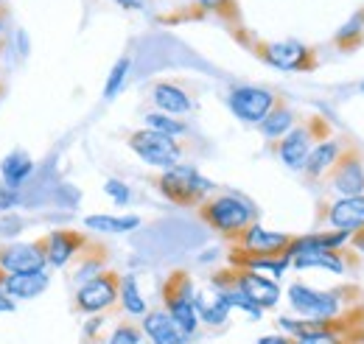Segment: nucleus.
<instances>
[{
    "mask_svg": "<svg viewBox=\"0 0 364 344\" xmlns=\"http://www.w3.org/2000/svg\"><path fill=\"white\" fill-rule=\"evenodd\" d=\"M196 210H199V218H202L210 230L222 232L230 241H235V238H238L250 224H255V218H258V210H255L247 199H241V196H235V193L208 196Z\"/></svg>",
    "mask_w": 364,
    "mask_h": 344,
    "instance_id": "nucleus-1",
    "label": "nucleus"
},
{
    "mask_svg": "<svg viewBox=\"0 0 364 344\" xmlns=\"http://www.w3.org/2000/svg\"><path fill=\"white\" fill-rule=\"evenodd\" d=\"M157 190L177 208H199L213 193V182L205 179L196 168L177 163L157 179Z\"/></svg>",
    "mask_w": 364,
    "mask_h": 344,
    "instance_id": "nucleus-2",
    "label": "nucleus"
},
{
    "mask_svg": "<svg viewBox=\"0 0 364 344\" xmlns=\"http://www.w3.org/2000/svg\"><path fill=\"white\" fill-rule=\"evenodd\" d=\"M193 300H196V289H193L191 274L188 272H171L168 280L163 283V302H166L168 316L177 322V328L188 339L196 333V325H199Z\"/></svg>",
    "mask_w": 364,
    "mask_h": 344,
    "instance_id": "nucleus-3",
    "label": "nucleus"
},
{
    "mask_svg": "<svg viewBox=\"0 0 364 344\" xmlns=\"http://www.w3.org/2000/svg\"><path fill=\"white\" fill-rule=\"evenodd\" d=\"M129 149L135 151L137 157L146 163V166H154V168H171L177 166L182 157V146L177 137L171 134H163V131H154V129H140L129 134Z\"/></svg>",
    "mask_w": 364,
    "mask_h": 344,
    "instance_id": "nucleus-4",
    "label": "nucleus"
},
{
    "mask_svg": "<svg viewBox=\"0 0 364 344\" xmlns=\"http://www.w3.org/2000/svg\"><path fill=\"white\" fill-rule=\"evenodd\" d=\"M289 302L291 308L300 313V319H317V322H328L336 319L345 308V289L336 291H314L303 283H294L289 289Z\"/></svg>",
    "mask_w": 364,
    "mask_h": 344,
    "instance_id": "nucleus-5",
    "label": "nucleus"
},
{
    "mask_svg": "<svg viewBox=\"0 0 364 344\" xmlns=\"http://www.w3.org/2000/svg\"><path fill=\"white\" fill-rule=\"evenodd\" d=\"M118 291H121V274L112 269L98 272L95 277L85 280L76 291V308L82 313H101L109 311L118 302Z\"/></svg>",
    "mask_w": 364,
    "mask_h": 344,
    "instance_id": "nucleus-6",
    "label": "nucleus"
},
{
    "mask_svg": "<svg viewBox=\"0 0 364 344\" xmlns=\"http://www.w3.org/2000/svg\"><path fill=\"white\" fill-rule=\"evenodd\" d=\"M252 50L277 70H314L319 62L317 50L303 43H258Z\"/></svg>",
    "mask_w": 364,
    "mask_h": 344,
    "instance_id": "nucleus-7",
    "label": "nucleus"
},
{
    "mask_svg": "<svg viewBox=\"0 0 364 344\" xmlns=\"http://www.w3.org/2000/svg\"><path fill=\"white\" fill-rule=\"evenodd\" d=\"M331 188L339 196H356L364 193V157L356 146H350L348 140L342 143V151L336 157V163L331 166Z\"/></svg>",
    "mask_w": 364,
    "mask_h": 344,
    "instance_id": "nucleus-8",
    "label": "nucleus"
},
{
    "mask_svg": "<svg viewBox=\"0 0 364 344\" xmlns=\"http://www.w3.org/2000/svg\"><path fill=\"white\" fill-rule=\"evenodd\" d=\"M277 98L280 95H274L272 90H264V87H232L228 104L235 112V118H241L244 124H261L267 112L277 104Z\"/></svg>",
    "mask_w": 364,
    "mask_h": 344,
    "instance_id": "nucleus-9",
    "label": "nucleus"
},
{
    "mask_svg": "<svg viewBox=\"0 0 364 344\" xmlns=\"http://www.w3.org/2000/svg\"><path fill=\"white\" fill-rule=\"evenodd\" d=\"M230 286H238L247 297H252L261 308H272L274 302L280 300V289H277L274 280L264 277L261 272L244 269V266H232L230 269Z\"/></svg>",
    "mask_w": 364,
    "mask_h": 344,
    "instance_id": "nucleus-10",
    "label": "nucleus"
},
{
    "mask_svg": "<svg viewBox=\"0 0 364 344\" xmlns=\"http://www.w3.org/2000/svg\"><path fill=\"white\" fill-rule=\"evenodd\" d=\"M48 260L43 244H9L0 247V269L6 274H26V272H46Z\"/></svg>",
    "mask_w": 364,
    "mask_h": 344,
    "instance_id": "nucleus-11",
    "label": "nucleus"
},
{
    "mask_svg": "<svg viewBox=\"0 0 364 344\" xmlns=\"http://www.w3.org/2000/svg\"><path fill=\"white\" fill-rule=\"evenodd\" d=\"M294 235H286V232H269L264 230L261 224H250L238 238H235V249L238 252H247V255H283L289 241Z\"/></svg>",
    "mask_w": 364,
    "mask_h": 344,
    "instance_id": "nucleus-12",
    "label": "nucleus"
},
{
    "mask_svg": "<svg viewBox=\"0 0 364 344\" xmlns=\"http://www.w3.org/2000/svg\"><path fill=\"white\" fill-rule=\"evenodd\" d=\"M43 249H46L48 266H65L76 258L79 252L87 249V238L79 232V230H53L46 241H40Z\"/></svg>",
    "mask_w": 364,
    "mask_h": 344,
    "instance_id": "nucleus-13",
    "label": "nucleus"
},
{
    "mask_svg": "<svg viewBox=\"0 0 364 344\" xmlns=\"http://www.w3.org/2000/svg\"><path fill=\"white\" fill-rule=\"evenodd\" d=\"M325 221L331 230H342V232H356L364 227V193L356 196H339L336 202L328 205Z\"/></svg>",
    "mask_w": 364,
    "mask_h": 344,
    "instance_id": "nucleus-14",
    "label": "nucleus"
},
{
    "mask_svg": "<svg viewBox=\"0 0 364 344\" xmlns=\"http://www.w3.org/2000/svg\"><path fill=\"white\" fill-rule=\"evenodd\" d=\"M311 140H314V137H311L309 124L294 127V129L286 131V134L280 137V143H277V154H280L283 166H286V168H291V171H300V168L306 166V160H309Z\"/></svg>",
    "mask_w": 364,
    "mask_h": 344,
    "instance_id": "nucleus-15",
    "label": "nucleus"
},
{
    "mask_svg": "<svg viewBox=\"0 0 364 344\" xmlns=\"http://www.w3.org/2000/svg\"><path fill=\"white\" fill-rule=\"evenodd\" d=\"M143 336H149L151 344H185L188 336L177 328V322L168 316V311H146L143 313Z\"/></svg>",
    "mask_w": 364,
    "mask_h": 344,
    "instance_id": "nucleus-16",
    "label": "nucleus"
},
{
    "mask_svg": "<svg viewBox=\"0 0 364 344\" xmlns=\"http://www.w3.org/2000/svg\"><path fill=\"white\" fill-rule=\"evenodd\" d=\"M50 277L48 272H26V274H6L0 289L11 297V300H34L48 289Z\"/></svg>",
    "mask_w": 364,
    "mask_h": 344,
    "instance_id": "nucleus-17",
    "label": "nucleus"
},
{
    "mask_svg": "<svg viewBox=\"0 0 364 344\" xmlns=\"http://www.w3.org/2000/svg\"><path fill=\"white\" fill-rule=\"evenodd\" d=\"M151 98H154L157 109H163L166 115H174V118L191 112V107H193L191 95L180 85H174V82H157V85L151 87Z\"/></svg>",
    "mask_w": 364,
    "mask_h": 344,
    "instance_id": "nucleus-18",
    "label": "nucleus"
},
{
    "mask_svg": "<svg viewBox=\"0 0 364 344\" xmlns=\"http://www.w3.org/2000/svg\"><path fill=\"white\" fill-rule=\"evenodd\" d=\"M339 151H342V143L339 140H333V137H328V140H319L317 146L309 151V160H306V173L311 176V179H319L322 173L331 171V166L336 163V157H339Z\"/></svg>",
    "mask_w": 364,
    "mask_h": 344,
    "instance_id": "nucleus-19",
    "label": "nucleus"
},
{
    "mask_svg": "<svg viewBox=\"0 0 364 344\" xmlns=\"http://www.w3.org/2000/svg\"><path fill=\"white\" fill-rule=\"evenodd\" d=\"M294 269H325V272H333V274H342L348 269V255L345 249H336V252H306V255H294L291 258Z\"/></svg>",
    "mask_w": 364,
    "mask_h": 344,
    "instance_id": "nucleus-20",
    "label": "nucleus"
},
{
    "mask_svg": "<svg viewBox=\"0 0 364 344\" xmlns=\"http://www.w3.org/2000/svg\"><path fill=\"white\" fill-rule=\"evenodd\" d=\"M258 127H261V134L267 140H277V137H283L286 131L294 127V109L283 98H277V104L267 112V118Z\"/></svg>",
    "mask_w": 364,
    "mask_h": 344,
    "instance_id": "nucleus-21",
    "label": "nucleus"
},
{
    "mask_svg": "<svg viewBox=\"0 0 364 344\" xmlns=\"http://www.w3.org/2000/svg\"><path fill=\"white\" fill-rule=\"evenodd\" d=\"M193 305H196V316H199L205 325H213V328L225 325V319H228V313H230V305L225 302V297H222L219 291L213 294V300H208L202 291H196Z\"/></svg>",
    "mask_w": 364,
    "mask_h": 344,
    "instance_id": "nucleus-22",
    "label": "nucleus"
},
{
    "mask_svg": "<svg viewBox=\"0 0 364 344\" xmlns=\"http://www.w3.org/2000/svg\"><path fill=\"white\" fill-rule=\"evenodd\" d=\"M34 171V163H31V157H26L23 151H14V154H9L3 163H0V173H3V182H6V188H20L28 176Z\"/></svg>",
    "mask_w": 364,
    "mask_h": 344,
    "instance_id": "nucleus-23",
    "label": "nucleus"
},
{
    "mask_svg": "<svg viewBox=\"0 0 364 344\" xmlns=\"http://www.w3.org/2000/svg\"><path fill=\"white\" fill-rule=\"evenodd\" d=\"M85 224L90 230H98V232H112V235H121V232H132L140 227V218L137 215H87Z\"/></svg>",
    "mask_w": 364,
    "mask_h": 344,
    "instance_id": "nucleus-24",
    "label": "nucleus"
},
{
    "mask_svg": "<svg viewBox=\"0 0 364 344\" xmlns=\"http://www.w3.org/2000/svg\"><path fill=\"white\" fill-rule=\"evenodd\" d=\"M362 43H364V9H359V11L336 31L333 45H336L339 50H356V48H362Z\"/></svg>",
    "mask_w": 364,
    "mask_h": 344,
    "instance_id": "nucleus-25",
    "label": "nucleus"
},
{
    "mask_svg": "<svg viewBox=\"0 0 364 344\" xmlns=\"http://www.w3.org/2000/svg\"><path fill=\"white\" fill-rule=\"evenodd\" d=\"M118 300H121V308L129 313V316H143L146 313V300L137 289L135 274H124L121 277V291H118Z\"/></svg>",
    "mask_w": 364,
    "mask_h": 344,
    "instance_id": "nucleus-26",
    "label": "nucleus"
},
{
    "mask_svg": "<svg viewBox=\"0 0 364 344\" xmlns=\"http://www.w3.org/2000/svg\"><path fill=\"white\" fill-rule=\"evenodd\" d=\"M146 127L154 131H163V134H171V137H177V140L188 134L185 121L174 118V115H166V112H149V115H146Z\"/></svg>",
    "mask_w": 364,
    "mask_h": 344,
    "instance_id": "nucleus-27",
    "label": "nucleus"
},
{
    "mask_svg": "<svg viewBox=\"0 0 364 344\" xmlns=\"http://www.w3.org/2000/svg\"><path fill=\"white\" fill-rule=\"evenodd\" d=\"M216 291L225 297V302H228L230 308H241V311H247L252 319H261V311H264V308L252 300V297H247L238 286H225V289H216Z\"/></svg>",
    "mask_w": 364,
    "mask_h": 344,
    "instance_id": "nucleus-28",
    "label": "nucleus"
},
{
    "mask_svg": "<svg viewBox=\"0 0 364 344\" xmlns=\"http://www.w3.org/2000/svg\"><path fill=\"white\" fill-rule=\"evenodd\" d=\"M129 68H132V59H129V56H124V59L115 62V68L109 70L107 85H104V98H107V101L115 98V95L124 90V82H127V76H129Z\"/></svg>",
    "mask_w": 364,
    "mask_h": 344,
    "instance_id": "nucleus-29",
    "label": "nucleus"
},
{
    "mask_svg": "<svg viewBox=\"0 0 364 344\" xmlns=\"http://www.w3.org/2000/svg\"><path fill=\"white\" fill-rule=\"evenodd\" d=\"M143 342V328H137L135 322H121L112 336L107 339V344H140Z\"/></svg>",
    "mask_w": 364,
    "mask_h": 344,
    "instance_id": "nucleus-30",
    "label": "nucleus"
},
{
    "mask_svg": "<svg viewBox=\"0 0 364 344\" xmlns=\"http://www.w3.org/2000/svg\"><path fill=\"white\" fill-rule=\"evenodd\" d=\"M196 9H199V11H213V14H219L222 20H235V17H238L235 0H196Z\"/></svg>",
    "mask_w": 364,
    "mask_h": 344,
    "instance_id": "nucleus-31",
    "label": "nucleus"
},
{
    "mask_svg": "<svg viewBox=\"0 0 364 344\" xmlns=\"http://www.w3.org/2000/svg\"><path fill=\"white\" fill-rule=\"evenodd\" d=\"M104 193H107L115 205H129V202H132V190H129L121 179H107V182H104Z\"/></svg>",
    "mask_w": 364,
    "mask_h": 344,
    "instance_id": "nucleus-32",
    "label": "nucleus"
},
{
    "mask_svg": "<svg viewBox=\"0 0 364 344\" xmlns=\"http://www.w3.org/2000/svg\"><path fill=\"white\" fill-rule=\"evenodd\" d=\"M20 202V188H3L0 190V210H9Z\"/></svg>",
    "mask_w": 364,
    "mask_h": 344,
    "instance_id": "nucleus-33",
    "label": "nucleus"
},
{
    "mask_svg": "<svg viewBox=\"0 0 364 344\" xmlns=\"http://www.w3.org/2000/svg\"><path fill=\"white\" fill-rule=\"evenodd\" d=\"M9 311H14V300L0 289V313H9Z\"/></svg>",
    "mask_w": 364,
    "mask_h": 344,
    "instance_id": "nucleus-34",
    "label": "nucleus"
},
{
    "mask_svg": "<svg viewBox=\"0 0 364 344\" xmlns=\"http://www.w3.org/2000/svg\"><path fill=\"white\" fill-rule=\"evenodd\" d=\"M350 244L356 247V252H364V227L356 230V232H350Z\"/></svg>",
    "mask_w": 364,
    "mask_h": 344,
    "instance_id": "nucleus-35",
    "label": "nucleus"
},
{
    "mask_svg": "<svg viewBox=\"0 0 364 344\" xmlns=\"http://www.w3.org/2000/svg\"><path fill=\"white\" fill-rule=\"evenodd\" d=\"M258 344H294L291 336H264Z\"/></svg>",
    "mask_w": 364,
    "mask_h": 344,
    "instance_id": "nucleus-36",
    "label": "nucleus"
},
{
    "mask_svg": "<svg viewBox=\"0 0 364 344\" xmlns=\"http://www.w3.org/2000/svg\"><path fill=\"white\" fill-rule=\"evenodd\" d=\"M124 9H143L146 6V0H118Z\"/></svg>",
    "mask_w": 364,
    "mask_h": 344,
    "instance_id": "nucleus-37",
    "label": "nucleus"
},
{
    "mask_svg": "<svg viewBox=\"0 0 364 344\" xmlns=\"http://www.w3.org/2000/svg\"><path fill=\"white\" fill-rule=\"evenodd\" d=\"M3 34H6V9L0 6V40H3Z\"/></svg>",
    "mask_w": 364,
    "mask_h": 344,
    "instance_id": "nucleus-38",
    "label": "nucleus"
},
{
    "mask_svg": "<svg viewBox=\"0 0 364 344\" xmlns=\"http://www.w3.org/2000/svg\"><path fill=\"white\" fill-rule=\"evenodd\" d=\"M362 92H364V85H362Z\"/></svg>",
    "mask_w": 364,
    "mask_h": 344,
    "instance_id": "nucleus-39",
    "label": "nucleus"
}]
</instances>
